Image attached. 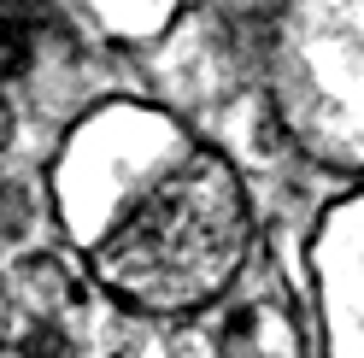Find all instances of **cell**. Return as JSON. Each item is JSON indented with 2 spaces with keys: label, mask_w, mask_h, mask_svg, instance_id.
<instances>
[{
  "label": "cell",
  "mask_w": 364,
  "mask_h": 358,
  "mask_svg": "<svg viewBox=\"0 0 364 358\" xmlns=\"http://www.w3.org/2000/svg\"><path fill=\"white\" fill-rule=\"evenodd\" d=\"M48 200L77 271L135 318H194L253 259V200L230 153L147 100H100L48 159Z\"/></svg>",
  "instance_id": "cell-1"
},
{
  "label": "cell",
  "mask_w": 364,
  "mask_h": 358,
  "mask_svg": "<svg viewBox=\"0 0 364 358\" xmlns=\"http://www.w3.org/2000/svg\"><path fill=\"white\" fill-rule=\"evenodd\" d=\"M264 82L282 136L347 183H364V0H277Z\"/></svg>",
  "instance_id": "cell-2"
},
{
  "label": "cell",
  "mask_w": 364,
  "mask_h": 358,
  "mask_svg": "<svg viewBox=\"0 0 364 358\" xmlns=\"http://www.w3.org/2000/svg\"><path fill=\"white\" fill-rule=\"evenodd\" d=\"M311 318L323 358H364V183L329 200L306 241Z\"/></svg>",
  "instance_id": "cell-3"
},
{
  "label": "cell",
  "mask_w": 364,
  "mask_h": 358,
  "mask_svg": "<svg viewBox=\"0 0 364 358\" xmlns=\"http://www.w3.org/2000/svg\"><path fill=\"white\" fill-rule=\"evenodd\" d=\"M218 352L223 358H306L311 335L282 288H259V294H247L230 311V323L218 335Z\"/></svg>",
  "instance_id": "cell-4"
},
{
  "label": "cell",
  "mask_w": 364,
  "mask_h": 358,
  "mask_svg": "<svg viewBox=\"0 0 364 358\" xmlns=\"http://www.w3.org/2000/svg\"><path fill=\"white\" fill-rule=\"evenodd\" d=\"M112 41H159L182 12V0H77Z\"/></svg>",
  "instance_id": "cell-5"
},
{
  "label": "cell",
  "mask_w": 364,
  "mask_h": 358,
  "mask_svg": "<svg viewBox=\"0 0 364 358\" xmlns=\"http://www.w3.org/2000/svg\"><path fill=\"white\" fill-rule=\"evenodd\" d=\"M36 59V12L24 0H0V88L18 82Z\"/></svg>",
  "instance_id": "cell-6"
},
{
  "label": "cell",
  "mask_w": 364,
  "mask_h": 358,
  "mask_svg": "<svg viewBox=\"0 0 364 358\" xmlns=\"http://www.w3.org/2000/svg\"><path fill=\"white\" fill-rule=\"evenodd\" d=\"M12 347V288L0 282V352Z\"/></svg>",
  "instance_id": "cell-7"
},
{
  "label": "cell",
  "mask_w": 364,
  "mask_h": 358,
  "mask_svg": "<svg viewBox=\"0 0 364 358\" xmlns=\"http://www.w3.org/2000/svg\"><path fill=\"white\" fill-rule=\"evenodd\" d=\"M12 141V100H6V88H0V147Z\"/></svg>",
  "instance_id": "cell-8"
}]
</instances>
